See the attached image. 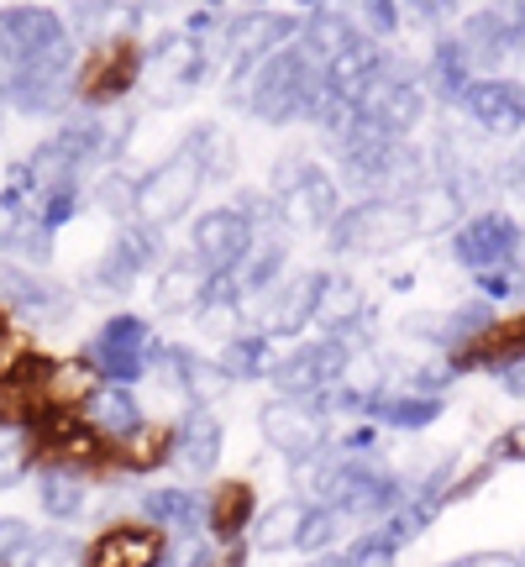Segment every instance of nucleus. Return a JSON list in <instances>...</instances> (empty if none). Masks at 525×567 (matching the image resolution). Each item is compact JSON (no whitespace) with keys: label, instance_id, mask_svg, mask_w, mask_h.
Masks as SVG:
<instances>
[{"label":"nucleus","instance_id":"f257e3e1","mask_svg":"<svg viewBox=\"0 0 525 567\" xmlns=\"http://www.w3.org/2000/svg\"><path fill=\"white\" fill-rule=\"evenodd\" d=\"M80 38L59 6H0V101L17 116L63 122L74 111Z\"/></svg>","mask_w":525,"mask_h":567},{"label":"nucleus","instance_id":"f03ea898","mask_svg":"<svg viewBox=\"0 0 525 567\" xmlns=\"http://www.w3.org/2000/svg\"><path fill=\"white\" fill-rule=\"evenodd\" d=\"M321 90H326V63L310 59L300 42H289L247 80L237 105L262 126H289V122H310Z\"/></svg>","mask_w":525,"mask_h":567},{"label":"nucleus","instance_id":"7ed1b4c3","mask_svg":"<svg viewBox=\"0 0 525 567\" xmlns=\"http://www.w3.org/2000/svg\"><path fill=\"white\" fill-rule=\"evenodd\" d=\"M27 442H32V463L38 467H69V473H84L95 484L126 478L122 457H116V436H105L84 410H48V415H38L27 425Z\"/></svg>","mask_w":525,"mask_h":567},{"label":"nucleus","instance_id":"20e7f679","mask_svg":"<svg viewBox=\"0 0 525 567\" xmlns=\"http://www.w3.org/2000/svg\"><path fill=\"white\" fill-rule=\"evenodd\" d=\"M268 195L279 205V221L289 231H326V226L342 216V179L316 163L310 153H284L268 168Z\"/></svg>","mask_w":525,"mask_h":567},{"label":"nucleus","instance_id":"39448f33","mask_svg":"<svg viewBox=\"0 0 525 567\" xmlns=\"http://www.w3.org/2000/svg\"><path fill=\"white\" fill-rule=\"evenodd\" d=\"M295 38H300V11H279V6H243V11H231V21L222 32L226 95L237 101L247 90V80Z\"/></svg>","mask_w":525,"mask_h":567},{"label":"nucleus","instance_id":"423d86ee","mask_svg":"<svg viewBox=\"0 0 525 567\" xmlns=\"http://www.w3.org/2000/svg\"><path fill=\"white\" fill-rule=\"evenodd\" d=\"M205 163H200V147L195 137H184L168 158H158L147 174H137V216L132 221L147 226V231H168L179 226L195 205H200V189H205Z\"/></svg>","mask_w":525,"mask_h":567},{"label":"nucleus","instance_id":"0eeeda50","mask_svg":"<svg viewBox=\"0 0 525 567\" xmlns=\"http://www.w3.org/2000/svg\"><path fill=\"white\" fill-rule=\"evenodd\" d=\"M415 237H421L415 216L394 195H368V200L342 205V216L326 226V243H331V252H342V258H384V252L410 247Z\"/></svg>","mask_w":525,"mask_h":567},{"label":"nucleus","instance_id":"6e6552de","mask_svg":"<svg viewBox=\"0 0 525 567\" xmlns=\"http://www.w3.org/2000/svg\"><path fill=\"white\" fill-rule=\"evenodd\" d=\"M147 74V42L116 38V42H90L80 53V74H74V105L80 111H116L132 101Z\"/></svg>","mask_w":525,"mask_h":567},{"label":"nucleus","instance_id":"1a4fd4ad","mask_svg":"<svg viewBox=\"0 0 525 567\" xmlns=\"http://www.w3.org/2000/svg\"><path fill=\"white\" fill-rule=\"evenodd\" d=\"M158 347H163L158 331L142 321V316L122 310V316H105L101 331L80 347V358L95 368L101 384H132L137 389L142 379H147V368H153V352H158Z\"/></svg>","mask_w":525,"mask_h":567},{"label":"nucleus","instance_id":"9d476101","mask_svg":"<svg viewBox=\"0 0 525 567\" xmlns=\"http://www.w3.org/2000/svg\"><path fill=\"white\" fill-rule=\"evenodd\" d=\"M216 63H222V53L179 27V32H163L158 42H147V74H142V84L153 90V105H179L210 80Z\"/></svg>","mask_w":525,"mask_h":567},{"label":"nucleus","instance_id":"9b49d317","mask_svg":"<svg viewBox=\"0 0 525 567\" xmlns=\"http://www.w3.org/2000/svg\"><path fill=\"white\" fill-rule=\"evenodd\" d=\"M358 347H363V331H321L295 352H284L279 368H274V389L295 394V400H321L326 389L342 379V368L352 363Z\"/></svg>","mask_w":525,"mask_h":567},{"label":"nucleus","instance_id":"f8f14e48","mask_svg":"<svg viewBox=\"0 0 525 567\" xmlns=\"http://www.w3.org/2000/svg\"><path fill=\"white\" fill-rule=\"evenodd\" d=\"M521 237H525V226L515 221L509 210H478V216H467V221L452 226V264L467 268L473 279H478V274L515 268Z\"/></svg>","mask_w":525,"mask_h":567},{"label":"nucleus","instance_id":"ddd939ff","mask_svg":"<svg viewBox=\"0 0 525 567\" xmlns=\"http://www.w3.org/2000/svg\"><path fill=\"white\" fill-rule=\"evenodd\" d=\"M425 111H431V95H425V84H421V69L404 63V59L389 63V74L373 84L363 95V105H358L363 122H373L379 132L404 137V142H410V132L425 122Z\"/></svg>","mask_w":525,"mask_h":567},{"label":"nucleus","instance_id":"4468645a","mask_svg":"<svg viewBox=\"0 0 525 567\" xmlns=\"http://www.w3.org/2000/svg\"><path fill=\"white\" fill-rule=\"evenodd\" d=\"M258 431L262 442L274 446L279 457L300 463V457H316L331 446V415H326L316 400H295V394H279L258 410Z\"/></svg>","mask_w":525,"mask_h":567},{"label":"nucleus","instance_id":"2eb2a0df","mask_svg":"<svg viewBox=\"0 0 525 567\" xmlns=\"http://www.w3.org/2000/svg\"><path fill=\"white\" fill-rule=\"evenodd\" d=\"M253 231H258V221H253L237 200L210 205V210H200L195 226H189V252L210 268V279H231L237 264L247 258V247H253Z\"/></svg>","mask_w":525,"mask_h":567},{"label":"nucleus","instance_id":"dca6fc26","mask_svg":"<svg viewBox=\"0 0 525 567\" xmlns=\"http://www.w3.org/2000/svg\"><path fill=\"white\" fill-rule=\"evenodd\" d=\"M153 268H158V231L126 221V226H116V237L105 243L101 258L90 264L84 284H90V295H126V289H137Z\"/></svg>","mask_w":525,"mask_h":567},{"label":"nucleus","instance_id":"f3484780","mask_svg":"<svg viewBox=\"0 0 525 567\" xmlns=\"http://www.w3.org/2000/svg\"><path fill=\"white\" fill-rule=\"evenodd\" d=\"M168 547H174L168 530L132 515V520L101 526L84 542V567H163L168 563Z\"/></svg>","mask_w":525,"mask_h":567},{"label":"nucleus","instance_id":"a211bd4d","mask_svg":"<svg viewBox=\"0 0 525 567\" xmlns=\"http://www.w3.org/2000/svg\"><path fill=\"white\" fill-rule=\"evenodd\" d=\"M457 111L484 137H515L525 132V84L515 74H478L457 95Z\"/></svg>","mask_w":525,"mask_h":567},{"label":"nucleus","instance_id":"6ab92c4d","mask_svg":"<svg viewBox=\"0 0 525 567\" xmlns=\"http://www.w3.org/2000/svg\"><path fill=\"white\" fill-rule=\"evenodd\" d=\"M0 300H6L11 316H27L32 326H59L74 310V289L48 279V268H27L0 258Z\"/></svg>","mask_w":525,"mask_h":567},{"label":"nucleus","instance_id":"aec40b11","mask_svg":"<svg viewBox=\"0 0 525 567\" xmlns=\"http://www.w3.org/2000/svg\"><path fill=\"white\" fill-rule=\"evenodd\" d=\"M446 363H452V373H509L515 363H525V310L494 316L484 331H473L467 342L452 347Z\"/></svg>","mask_w":525,"mask_h":567},{"label":"nucleus","instance_id":"412c9836","mask_svg":"<svg viewBox=\"0 0 525 567\" xmlns=\"http://www.w3.org/2000/svg\"><path fill=\"white\" fill-rule=\"evenodd\" d=\"M326 279L331 274H321V268H305V274H295V279H284L268 289V310L258 316V331H268V337H300V331H310L316 326V310H321V295H326Z\"/></svg>","mask_w":525,"mask_h":567},{"label":"nucleus","instance_id":"4be33fe9","mask_svg":"<svg viewBox=\"0 0 525 567\" xmlns=\"http://www.w3.org/2000/svg\"><path fill=\"white\" fill-rule=\"evenodd\" d=\"M0 258L27 268H48L53 264V231L38 221V210L27 195H17L11 184L0 189Z\"/></svg>","mask_w":525,"mask_h":567},{"label":"nucleus","instance_id":"5701e85b","mask_svg":"<svg viewBox=\"0 0 525 567\" xmlns=\"http://www.w3.org/2000/svg\"><path fill=\"white\" fill-rule=\"evenodd\" d=\"M210 289H216V279L195 252H179V258L153 268V310L158 316H195Z\"/></svg>","mask_w":525,"mask_h":567},{"label":"nucleus","instance_id":"b1692460","mask_svg":"<svg viewBox=\"0 0 525 567\" xmlns=\"http://www.w3.org/2000/svg\"><path fill=\"white\" fill-rule=\"evenodd\" d=\"M284 264H289V226L284 221H262L253 231V247H247V258L237 264L231 274V289L253 300V295H268L274 284H284Z\"/></svg>","mask_w":525,"mask_h":567},{"label":"nucleus","instance_id":"393cba45","mask_svg":"<svg viewBox=\"0 0 525 567\" xmlns=\"http://www.w3.org/2000/svg\"><path fill=\"white\" fill-rule=\"evenodd\" d=\"M258 520V488L247 478H222V484L205 494V536L226 547V542H243Z\"/></svg>","mask_w":525,"mask_h":567},{"label":"nucleus","instance_id":"a878e982","mask_svg":"<svg viewBox=\"0 0 525 567\" xmlns=\"http://www.w3.org/2000/svg\"><path fill=\"white\" fill-rule=\"evenodd\" d=\"M174 452H179V421H158V415H147V421H137L126 436H116L122 473H132V478H147V473L168 467L174 463Z\"/></svg>","mask_w":525,"mask_h":567},{"label":"nucleus","instance_id":"bb28decb","mask_svg":"<svg viewBox=\"0 0 525 567\" xmlns=\"http://www.w3.org/2000/svg\"><path fill=\"white\" fill-rule=\"evenodd\" d=\"M442 410H446L442 394H421V389L389 384L384 394H373L363 405V421L389 425V431H425V425L442 421Z\"/></svg>","mask_w":525,"mask_h":567},{"label":"nucleus","instance_id":"cd10ccee","mask_svg":"<svg viewBox=\"0 0 525 567\" xmlns=\"http://www.w3.org/2000/svg\"><path fill=\"white\" fill-rule=\"evenodd\" d=\"M222 415L210 405H189L179 415V452H174V463L184 467V473H195V478H205L210 467L222 463Z\"/></svg>","mask_w":525,"mask_h":567},{"label":"nucleus","instance_id":"c85d7f7f","mask_svg":"<svg viewBox=\"0 0 525 567\" xmlns=\"http://www.w3.org/2000/svg\"><path fill=\"white\" fill-rule=\"evenodd\" d=\"M404 205H410V216H415V231H421V237H436V231H452V226H457V216H463L467 200L446 174L431 168V174L404 195Z\"/></svg>","mask_w":525,"mask_h":567},{"label":"nucleus","instance_id":"c756f323","mask_svg":"<svg viewBox=\"0 0 525 567\" xmlns=\"http://www.w3.org/2000/svg\"><path fill=\"white\" fill-rule=\"evenodd\" d=\"M95 478H84V473H69V467H38V505L48 520H80L95 509Z\"/></svg>","mask_w":525,"mask_h":567},{"label":"nucleus","instance_id":"7c9ffc66","mask_svg":"<svg viewBox=\"0 0 525 567\" xmlns=\"http://www.w3.org/2000/svg\"><path fill=\"white\" fill-rule=\"evenodd\" d=\"M163 352H168V363L179 373V389L189 405H216L226 389H231V373L222 368V358H205V352H195V347H184V342H163Z\"/></svg>","mask_w":525,"mask_h":567},{"label":"nucleus","instance_id":"2f4dec72","mask_svg":"<svg viewBox=\"0 0 525 567\" xmlns=\"http://www.w3.org/2000/svg\"><path fill=\"white\" fill-rule=\"evenodd\" d=\"M279 337H268V331H258V326H247L243 337H231V342L222 347V368L231 373V384L243 379V384H253V379H274V368H279Z\"/></svg>","mask_w":525,"mask_h":567},{"label":"nucleus","instance_id":"473e14b6","mask_svg":"<svg viewBox=\"0 0 525 567\" xmlns=\"http://www.w3.org/2000/svg\"><path fill=\"white\" fill-rule=\"evenodd\" d=\"M142 520L163 526L168 536H200L205 499L189 494V488H153V494H142Z\"/></svg>","mask_w":525,"mask_h":567},{"label":"nucleus","instance_id":"72a5a7b5","mask_svg":"<svg viewBox=\"0 0 525 567\" xmlns=\"http://www.w3.org/2000/svg\"><path fill=\"white\" fill-rule=\"evenodd\" d=\"M305 520H310V505L289 494V499L268 505L258 520H253V547H258V551H289V547H300Z\"/></svg>","mask_w":525,"mask_h":567},{"label":"nucleus","instance_id":"f704fd0d","mask_svg":"<svg viewBox=\"0 0 525 567\" xmlns=\"http://www.w3.org/2000/svg\"><path fill=\"white\" fill-rule=\"evenodd\" d=\"M84 415L101 425L105 436H126L137 421H147V405L137 400L132 384H101L90 400H84Z\"/></svg>","mask_w":525,"mask_h":567},{"label":"nucleus","instance_id":"c9c22d12","mask_svg":"<svg viewBox=\"0 0 525 567\" xmlns=\"http://www.w3.org/2000/svg\"><path fill=\"white\" fill-rule=\"evenodd\" d=\"M363 321H368V295L347 274H331L321 310H316V331H363Z\"/></svg>","mask_w":525,"mask_h":567},{"label":"nucleus","instance_id":"e433bc0d","mask_svg":"<svg viewBox=\"0 0 525 567\" xmlns=\"http://www.w3.org/2000/svg\"><path fill=\"white\" fill-rule=\"evenodd\" d=\"M243 295L231 289V279H216V289L205 295V305L195 310L200 316V331H210V337H222V342H231V337H243L247 331V310H243Z\"/></svg>","mask_w":525,"mask_h":567},{"label":"nucleus","instance_id":"4c0bfd02","mask_svg":"<svg viewBox=\"0 0 525 567\" xmlns=\"http://www.w3.org/2000/svg\"><path fill=\"white\" fill-rule=\"evenodd\" d=\"M90 200L101 205L116 226H126L132 216H137V179L126 174L122 163H116V168H101V179L90 184Z\"/></svg>","mask_w":525,"mask_h":567},{"label":"nucleus","instance_id":"58836bf2","mask_svg":"<svg viewBox=\"0 0 525 567\" xmlns=\"http://www.w3.org/2000/svg\"><path fill=\"white\" fill-rule=\"evenodd\" d=\"M189 137H195V147H200L205 179H210V184L237 179V142H231V132H226V126L205 122V126H195Z\"/></svg>","mask_w":525,"mask_h":567},{"label":"nucleus","instance_id":"ea45409f","mask_svg":"<svg viewBox=\"0 0 525 567\" xmlns=\"http://www.w3.org/2000/svg\"><path fill=\"white\" fill-rule=\"evenodd\" d=\"M32 473H38V463H32V442H27V431L0 425V494H6V488H21Z\"/></svg>","mask_w":525,"mask_h":567},{"label":"nucleus","instance_id":"a19ab883","mask_svg":"<svg viewBox=\"0 0 525 567\" xmlns=\"http://www.w3.org/2000/svg\"><path fill=\"white\" fill-rule=\"evenodd\" d=\"M352 17H358V27H363L368 38H400L404 27V0H352Z\"/></svg>","mask_w":525,"mask_h":567},{"label":"nucleus","instance_id":"79ce46f5","mask_svg":"<svg viewBox=\"0 0 525 567\" xmlns=\"http://www.w3.org/2000/svg\"><path fill=\"white\" fill-rule=\"evenodd\" d=\"M84 195H90V189H42L38 200H32V210H38V221L48 226L53 237H59L63 226H69L84 210Z\"/></svg>","mask_w":525,"mask_h":567},{"label":"nucleus","instance_id":"37998d69","mask_svg":"<svg viewBox=\"0 0 525 567\" xmlns=\"http://www.w3.org/2000/svg\"><path fill=\"white\" fill-rule=\"evenodd\" d=\"M27 347H32V331H27V326H17V316H11V310H6V300H0V368L11 363L17 352H27Z\"/></svg>","mask_w":525,"mask_h":567},{"label":"nucleus","instance_id":"c03bdc74","mask_svg":"<svg viewBox=\"0 0 525 567\" xmlns=\"http://www.w3.org/2000/svg\"><path fill=\"white\" fill-rule=\"evenodd\" d=\"M32 542V526L27 520H11V515H0V567L17 563V551Z\"/></svg>","mask_w":525,"mask_h":567},{"label":"nucleus","instance_id":"a18cd8bd","mask_svg":"<svg viewBox=\"0 0 525 567\" xmlns=\"http://www.w3.org/2000/svg\"><path fill=\"white\" fill-rule=\"evenodd\" d=\"M494 463H525V421L505 425L500 442H494Z\"/></svg>","mask_w":525,"mask_h":567},{"label":"nucleus","instance_id":"49530a36","mask_svg":"<svg viewBox=\"0 0 525 567\" xmlns=\"http://www.w3.org/2000/svg\"><path fill=\"white\" fill-rule=\"evenodd\" d=\"M404 11L415 21H446L457 11V0H404Z\"/></svg>","mask_w":525,"mask_h":567},{"label":"nucleus","instance_id":"de8ad7c7","mask_svg":"<svg viewBox=\"0 0 525 567\" xmlns=\"http://www.w3.org/2000/svg\"><path fill=\"white\" fill-rule=\"evenodd\" d=\"M105 6H116V0H63V21H69V27H80V21L101 17Z\"/></svg>","mask_w":525,"mask_h":567},{"label":"nucleus","instance_id":"09e8293b","mask_svg":"<svg viewBox=\"0 0 525 567\" xmlns=\"http://www.w3.org/2000/svg\"><path fill=\"white\" fill-rule=\"evenodd\" d=\"M446 567H521V557H509V551H467V557Z\"/></svg>","mask_w":525,"mask_h":567},{"label":"nucleus","instance_id":"8fccbe9b","mask_svg":"<svg viewBox=\"0 0 525 567\" xmlns=\"http://www.w3.org/2000/svg\"><path fill=\"white\" fill-rule=\"evenodd\" d=\"M310 567H363V547L352 542L347 551H326V557H316Z\"/></svg>","mask_w":525,"mask_h":567},{"label":"nucleus","instance_id":"3c124183","mask_svg":"<svg viewBox=\"0 0 525 567\" xmlns=\"http://www.w3.org/2000/svg\"><path fill=\"white\" fill-rule=\"evenodd\" d=\"M289 11H352V0H289Z\"/></svg>","mask_w":525,"mask_h":567},{"label":"nucleus","instance_id":"603ef678","mask_svg":"<svg viewBox=\"0 0 525 567\" xmlns=\"http://www.w3.org/2000/svg\"><path fill=\"white\" fill-rule=\"evenodd\" d=\"M500 384H505V394H515V400H525V363H515L509 373H500Z\"/></svg>","mask_w":525,"mask_h":567},{"label":"nucleus","instance_id":"864d4df0","mask_svg":"<svg viewBox=\"0 0 525 567\" xmlns=\"http://www.w3.org/2000/svg\"><path fill=\"white\" fill-rule=\"evenodd\" d=\"M6 122H11V105L0 101V137H6Z\"/></svg>","mask_w":525,"mask_h":567},{"label":"nucleus","instance_id":"5fc2aeb1","mask_svg":"<svg viewBox=\"0 0 525 567\" xmlns=\"http://www.w3.org/2000/svg\"><path fill=\"white\" fill-rule=\"evenodd\" d=\"M515 6H521V11H525V0H515Z\"/></svg>","mask_w":525,"mask_h":567},{"label":"nucleus","instance_id":"6e6d98bb","mask_svg":"<svg viewBox=\"0 0 525 567\" xmlns=\"http://www.w3.org/2000/svg\"><path fill=\"white\" fill-rule=\"evenodd\" d=\"M521 567H525V551H521Z\"/></svg>","mask_w":525,"mask_h":567}]
</instances>
